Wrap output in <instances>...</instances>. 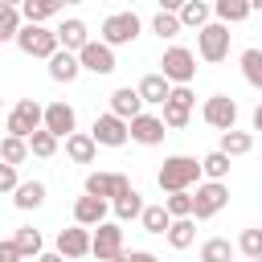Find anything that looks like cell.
<instances>
[{"label": "cell", "mask_w": 262, "mask_h": 262, "mask_svg": "<svg viewBox=\"0 0 262 262\" xmlns=\"http://www.w3.org/2000/svg\"><path fill=\"white\" fill-rule=\"evenodd\" d=\"M139 111H143V98H139L135 86H119V90L111 94V115H119V119H135Z\"/></svg>", "instance_id": "44dd1931"}, {"label": "cell", "mask_w": 262, "mask_h": 262, "mask_svg": "<svg viewBox=\"0 0 262 262\" xmlns=\"http://www.w3.org/2000/svg\"><path fill=\"white\" fill-rule=\"evenodd\" d=\"M246 262H262V254H258V258H246Z\"/></svg>", "instance_id": "7dc6e473"}, {"label": "cell", "mask_w": 262, "mask_h": 262, "mask_svg": "<svg viewBox=\"0 0 262 262\" xmlns=\"http://www.w3.org/2000/svg\"><path fill=\"white\" fill-rule=\"evenodd\" d=\"M164 237H168L172 250H188L196 242V217H172V225L164 229Z\"/></svg>", "instance_id": "7402d4cb"}, {"label": "cell", "mask_w": 262, "mask_h": 262, "mask_svg": "<svg viewBox=\"0 0 262 262\" xmlns=\"http://www.w3.org/2000/svg\"><path fill=\"white\" fill-rule=\"evenodd\" d=\"M229 25H221V20H209V25H201L196 29V57L201 61H209V66H217V61H225L229 57Z\"/></svg>", "instance_id": "277c9868"}, {"label": "cell", "mask_w": 262, "mask_h": 262, "mask_svg": "<svg viewBox=\"0 0 262 262\" xmlns=\"http://www.w3.org/2000/svg\"><path fill=\"white\" fill-rule=\"evenodd\" d=\"M250 123H254V131H262V102L254 106V115H250Z\"/></svg>", "instance_id": "ee69618b"}, {"label": "cell", "mask_w": 262, "mask_h": 262, "mask_svg": "<svg viewBox=\"0 0 262 262\" xmlns=\"http://www.w3.org/2000/svg\"><path fill=\"white\" fill-rule=\"evenodd\" d=\"M201 119H205L213 131H229V127L237 123V102H233L229 94H209L205 106H201Z\"/></svg>", "instance_id": "8fae6325"}, {"label": "cell", "mask_w": 262, "mask_h": 262, "mask_svg": "<svg viewBox=\"0 0 262 262\" xmlns=\"http://www.w3.org/2000/svg\"><path fill=\"white\" fill-rule=\"evenodd\" d=\"M106 213H111V201H102V196L82 192V196L74 201V221H78V225H86V229H94L98 221H106Z\"/></svg>", "instance_id": "9a60e30c"}, {"label": "cell", "mask_w": 262, "mask_h": 262, "mask_svg": "<svg viewBox=\"0 0 262 262\" xmlns=\"http://www.w3.org/2000/svg\"><path fill=\"white\" fill-rule=\"evenodd\" d=\"M0 131H4V127H0Z\"/></svg>", "instance_id": "f5cc1de1"}, {"label": "cell", "mask_w": 262, "mask_h": 262, "mask_svg": "<svg viewBox=\"0 0 262 262\" xmlns=\"http://www.w3.org/2000/svg\"><path fill=\"white\" fill-rule=\"evenodd\" d=\"M12 205H16L20 213L41 209V205H45V180H20V184L12 188Z\"/></svg>", "instance_id": "ffe728a7"}, {"label": "cell", "mask_w": 262, "mask_h": 262, "mask_svg": "<svg viewBox=\"0 0 262 262\" xmlns=\"http://www.w3.org/2000/svg\"><path fill=\"white\" fill-rule=\"evenodd\" d=\"M250 12H262V0H250Z\"/></svg>", "instance_id": "f6af8a7d"}, {"label": "cell", "mask_w": 262, "mask_h": 262, "mask_svg": "<svg viewBox=\"0 0 262 262\" xmlns=\"http://www.w3.org/2000/svg\"><path fill=\"white\" fill-rule=\"evenodd\" d=\"M20 184V172H16V164H4L0 160V192H12Z\"/></svg>", "instance_id": "f35d334b"}, {"label": "cell", "mask_w": 262, "mask_h": 262, "mask_svg": "<svg viewBox=\"0 0 262 262\" xmlns=\"http://www.w3.org/2000/svg\"><path fill=\"white\" fill-rule=\"evenodd\" d=\"M78 61H82V70H90V74H98V78H106V74H115V70H119L115 49H111L106 41H94V37L78 49Z\"/></svg>", "instance_id": "30bf717a"}, {"label": "cell", "mask_w": 262, "mask_h": 262, "mask_svg": "<svg viewBox=\"0 0 262 262\" xmlns=\"http://www.w3.org/2000/svg\"><path fill=\"white\" fill-rule=\"evenodd\" d=\"M156 4H160L164 12H180V4H184V0H156Z\"/></svg>", "instance_id": "7bdbcfd3"}, {"label": "cell", "mask_w": 262, "mask_h": 262, "mask_svg": "<svg viewBox=\"0 0 262 262\" xmlns=\"http://www.w3.org/2000/svg\"><path fill=\"white\" fill-rule=\"evenodd\" d=\"M196 180H201V160H192V156H168V160L160 164V172H156V184H160L164 192L192 188Z\"/></svg>", "instance_id": "6da1fadb"}, {"label": "cell", "mask_w": 262, "mask_h": 262, "mask_svg": "<svg viewBox=\"0 0 262 262\" xmlns=\"http://www.w3.org/2000/svg\"><path fill=\"white\" fill-rule=\"evenodd\" d=\"M250 16V0H213V20L221 25H242Z\"/></svg>", "instance_id": "484cf974"}, {"label": "cell", "mask_w": 262, "mask_h": 262, "mask_svg": "<svg viewBox=\"0 0 262 262\" xmlns=\"http://www.w3.org/2000/svg\"><path fill=\"white\" fill-rule=\"evenodd\" d=\"M90 135H94V143L98 147H123L127 143V119H119V115H98L94 119V127H90Z\"/></svg>", "instance_id": "5bb4252c"}, {"label": "cell", "mask_w": 262, "mask_h": 262, "mask_svg": "<svg viewBox=\"0 0 262 262\" xmlns=\"http://www.w3.org/2000/svg\"><path fill=\"white\" fill-rule=\"evenodd\" d=\"M57 254L66 258V262H82L86 254H90V229L86 225H70V229H57Z\"/></svg>", "instance_id": "4fadbf2b"}, {"label": "cell", "mask_w": 262, "mask_h": 262, "mask_svg": "<svg viewBox=\"0 0 262 262\" xmlns=\"http://www.w3.org/2000/svg\"><path fill=\"white\" fill-rule=\"evenodd\" d=\"M61 8H66V0H20V16H25V20H33V25L53 20Z\"/></svg>", "instance_id": "603a6c76"}, {"label": "cell", "mask_w": 262, "mask_h": 262, "mask_svg": "<svg viewBox=\"0 0 262 262\" xmlns=\"http://www.w3.org/2000/svg\"><path fill=\"white\" fill-rule=\"evenodd\" d=\"M16 49H20L25 57H41V61H49L61 45H57V33H53V29L25 20V25H20V33H16Z\"/></svg>", "instance_id": "3957f363"}, {"label": "cell", "mask_w": 262, "mask_h": 262, "mask_svg": "<svg viewBox=\"0 0 262 262\" xmlns=\"http://www.w3.org/2000/svg\"><path fill=\"white\" fill-rule=\"evenodd\" d=\"M33 262H66V258H61V254H57V250H41V254H37V258H33Z\"/></svg>", "instance_id": "b9f144b4"}, {"label": "cell", "mask_w": 262, "mask_h": 262, "mask_svg": "<svg viewBox=\"0 0 262 262\" xmlns=\"http://www.w3.org/2000/svg\"><path fill=\"white\" fill-rule=\"evenodd\" d=\"M180 29H184V25H180V16H176V12H164V8H160V12L151 16V33H156L160 41H172Z\"/></svg>", "instance_id": "d6a6232c"}, {"label": "cell", "mask_w": 262, "mask_h": 262, "mask_svg": "<svg viewBox=\"0 0 262 262\" xmlns=\"http://www.w3.org/2000/svg\"><path fill=\"white\" fill-rule=\"evenodd\" d=\"M53 33H57V45H61V49H70V53H78V49L90 41V25H86L82 16H66Z\"/></svg>", "instance_id": "2e32d148"}, {"label": "cell", "mask_w": 262, "mask_h": 262, "mask_svg": "<svg viewBox=\"0 0 262 262\" xmlns=\"http://www.w3.org/2000/svg\"><path fill=\"white\" fill-rule=\"evenodd\" d=\"M0 160L20 168V164L29 160V139H20V135H8V131H4V135H0Z\"/></svg>", "instance_id": "f1b7e54d"}, {"label": "cell", "mask_w": 262, "mask_h": 262, "mask_svg": "<svg viewBox=\"0 0 262 262\" xmlns=\"http://www.w3.org/2000/svg\"><path fill=\"white\" fill-rule=\"evenodd\" d=\"M139 225H143L147 233H164V229L172 225V217H168L164 201H160V205H143V213H139Z\"/></svg>", "instance_id": "1f68e13d"}, {"label": "cell", "mask_w": 262, "mask_h": 262, "mask_svg": "<svg viewBox=\"0 0 262 262\" xmlns=\"http://www.w3.org/2000/svg\"><path fill=\"white\" fill-rule=\"evenodd\" d=\"M221 151H225L229 160H237V156H250V151H254V135H250V131H237V127H229V131H221Z\"/></svg>", "instance_id": "d4e9b609"}, {"label": "cell", "mask_w": 262, "mask_h": 262, "mask_svg": "<svg viewBox=\"0 0 262 262\" xmlns=\"http://www.w3.org/2000/svg\"><path fill=\"white\" fill-rule=\"evenodd\" d=\"M225 205H229V184L225 180H196V192H192V217L196 221L217 217Z\"/></svg>", "instance_id": "5b68a950"}, {"label": "cell", "mask_w": 262, "mask_h": 262, "mask_svg": "<svg viewBox=\"0 0 262 262\" xmlns=\"http://www.w3.org/2000/svg\"><path fill=\"white\" fill-rule=\"evenodd\" d=\"M0 4H12V8H20V0H0Z\"/></svg>", "instance_id": "bcb514c9"}, {"label": "cell", "mask_w": 262, "mask_h": 262, "mask_svg": "<svg viewBox=\"0 0 262 262\" xmlns=\"http://www.w3.org/2000/svg\"><path fill=\"white\" fill-rule=\"evenodd\" d=\"M164 135H168V127H164V119H160V115L139 111L135 119H127V139H131V143H139V147H160V143H164Z\"/></svg>", "instance_id": "ba28073f"}, {"label": "cell", "mask_w": 262, "mask_h": 262, "mask_svg": "<svg viewBox=\"0 0 262 262\" xmlns=\"http://www.w3.org/2000/svg\"><path fill=\"white\" fill-rule=\"evenodd\" d=\"M229 258H233L229 237H209V242L201 246V262H229Z\"/></svg>", "instance_id": "8d00e7d4"}, {"label": "cell", "mask_w": 262, "mask_h": 262, "mask_svg": "<svg viewBox=\"0 0 262 262\" xmlns=\"http://www.w3.org/2000/svg\"><path fill=\"white\" fill-rule=\"evenodd\" d=\"M176 16H180V25H184V29H201V25H209V20H213V4H209V0H184Z\"/></svg>", "instance_id": "cb8c5ba5"}, {"label": "cell", "mask_w": 262, "mask_h": 262, "mask_svg": "<svg viewBox=\"0 0 262 262\" xmlns=\"http://www.w3.org/2000/svg\"><path fill=\"white\" fill-rule=\"evenodd\" d=\"M41 127H45V131H53L57 139H66L70 131H78V111H74V106H70L66 98H57V102H45Z\"/></svg>", "instance_id": "7c38bea8"}, {"label": "cell", "mask_w": 262, "mask_h": 262, "mask_svg": "<svg viewBox=\"0 0 262 262\" xmlns=\"http://www.w3.org/2000/svg\"><path fill=\"white\" fill-rule=\"evenodd\" d=\"M160 74L172 82V86H188L196 78V53L184 49V45H168L164 57H160Z\"/></svg>", "instance_id": "8992f818"}, {"label": "cell", "mask_w": 262, "mask_h": 262, "mask_svg": "<svg viewBox=\"0 0 262 262\" xmlns=\"http://www.w3.org/2000/svg\"><path fill=\"white\" fill-rule=\"evenodd\" d=\"M66 4H86V0H66Z\"/></svg>", "instance_id": "c3c4849f"}, {"label": "cell", "mask_w": 262, "mask_h": 262, "mask_svg": "<svg viewBox=\"0 0 262 262\" xmlns=\"http://www.w3.org/2000/svg\"><path fill=\"white\" fill-rule=\"evenodd\" d=\"M164 209H168V217H192V188L168 192L164 196Z\"/></svg>", "instance_id": "d590c367"}, {"label": "cell", "mask_w": 262, "mask_h": 262, "mask_svg": "<svg viewBox=\"0 0 262 262\" xmlns=\"http://www.w3.org/2000/svg\"><path fill=\"white\" fill-rule=\"evenodd\" d=\"M0 106H4V98H0Z\"/></svg>", "instance_id": "f907efd6"}, {"label": "cell", "mask_w": 262, "mask_h": 262, "mask_svg": "<svg viewBox=\"0 0 262 262\" xmlns=\"http://www.w3.org/2000/svg\"><path fill=\"white\" fill-rule=\"evenodd\" d=\"M139 98H143V106H164V98H168V90H172V82L156 70V74H143L139 78Z\"/></svg>", "instance_id": "d6986e66"}, {"label": "cell", "mask_w": 262, "mask_h": 262, "mask_svg": "<svg viewBox=\"0 0 262 262\" xmlns=\"http://www.w3.org/2000/svg\"><path fill=\"white\" fill-rule=\"evenodd\" d=\"M201 176L205 180H225L229 176V156L217 147V151H209V156H201Z\"/></svg>", "instance_id": "4dcf8cb0"}, {"label": "cell", "mask_w": 262, "mask_h": 262, "mask_svg": "<svg viewBox=\"0 0 262 262\" xmlns=\"http://www.w3.org/2000/svg\"><path fill=\"white\" fill-rule=\"evenodd\" d=\"M78 74H82V61H78V53H70V49H57L53 57H49V78L53 82H78Z\"/></svg>", "instance_id": "ac0fdd59"}, {"label": "cell", "mask_w": 262, "mask_h": 262, "mask_svg": "<svg viewBox=\"0 0 262 262\" xmlns=\"http://www.w3.org/2000/svg\"><path fill=\"white\" fill-rule=\"evenodd\" d=\"M41 115H45V106H41L37 98H16V102L8 106V115H4V131L29 139V135L41 127Z\"/></svg>", "instance_id": "52a82bcc"}, {"label": "cell", "mask_w": 262, "mask_h": 262, "mask_svg": "<svg viewBox=\"0 0 262 262\" xmlns=\"http://www.w3.org/2000/svg\"><path fill=\"white\" fill-rule=\"evenodd\" d=\"M66 160L70 164H94L98 160V143L90 131H70L66 135Z\"/></svg>", "instance_id": "e0dca14e"}, {"label": "cell", "mask_w": 262, "mask_h": 262, "mask_svg": "<svg viewBox=\"0 0 262 262\" xmlns=\"http://www.w3.org/2000/svg\"><path fill=\"white\" fill-rule=\"evenodd\" d=\"M131 4H139V0H131Z\"/></svg>", "instance_id": "816d5d0a"}, {"label": "cell", "mask_w": 262, "mask_h": 262, "mask_svg": "<svg viewBox=\"0 0 262 262\" xmlns=\"http://www.w3.org/2000/svg\"><path fill=\"white\" fill-rule=\"evenodd\" d=\"M242 78L254 86V90H262V49L258 45H250V49H242Z\"/></svg>", "instance_id": "f546056e"}, {"label": "cell", "mask_w": 262, "mask_h": 262, "mask_svg": "<svg viewBox=\"0 0 262 262\" xmlns=\"http://www.w3.org/2000/svg\"><path fill=\"white\" fill-rule=\"evenodd\" d=\"M258 237H262V225H258Z\"/></svg>", "instance_id": "681fc988"}, {"label": "cell", "mask_w": 262, "mask_h": 262, "mask_svg": "<svg viewBox=\"0 0 262 262\" xmlns=\"http://www.w3.org/2000/svg\"><path fill=\"white\" fill-rule=\"evenodd\" d=\"M119 250H123V225L119 221H98L90 229V254L98 262H111Z\"/></svg>", "instance_id": "9c48e42d"}, {"label": "cell", "mask_w": 262, "mask_h": 262, "mask_svg": "<svg viewBox=\"0 0 262 262\" xmlns=\"http://www.w3.org/2000/svg\"><path fill=\"white\" fill-rule=\"evenodd\" d=\"M0 262H25V254L12 237H0Z\"/></svg>", "instance_id": "ab89813d"}, {"label": "cell", "mask_w": 262, "mask_h": 262, "mask_svg": "<svg viewBox=\"0 0 262 262\" xmlns=\"http://www.w3.org/2000/svg\"><path fill=\"white\" fill-rule=\"evenodd\" d=\"M57 135L53 131H45V127H37L33 135H29V156H37V160H53L57 156Z\"/></svg>", "instance_id": "83f0119b"}, {"label": "cell", "mask_w": 262, "mask_h": 262, "mask_svg": "<svg viewBox=\"0 0 262 262\" xmlns=\"http://www.w3.org/2000/svg\"><path fill=\"white\" fill-rule=\"evenodd\" d=\"M139 33H143V20L135 16V8H123V12H111V16L102 20L98 41H106L111 49H119V45H131Z\"/></svg>", "instance_id": "7a4b0ae2"}, {"label": "cell", "mask_w": 262, "mask_h": 262, "mask_svg": "<svg viewBox=\"0 0 262 262\" xmlns=\"http://www.w3.org/2000/svg\"><path fill=\"white\" fill-rule=\"evenodd\" d=\"M12 242L20 246V254H25V258H37V254L45 250V242H41V233H37L33 225H20V229L12 233Z\"/></svg>", "instance_id": "836d02e7"}, {"label": "cell", "mask_w": 262, "mask_h": 262, "mask_svg": "<svg viewBox=\"0 0 262 262\" xmlns=\"http://www.w3.org/2000/svg\"><path fill=\"white\" fill-rule=\"evenodd\" d=\"M111 209H115V221H119V225H123V221H139V213H143V196L131 188V192L115 196V201H111Z\"/></svg>", "instance_id": "4316f807"}, {"label": "cell", "mask_w": 262, "mask_h": 262, "mask_svg": "<svg viewBox=\"0 0 262 262\" xmlns=\"http://www.w3.org/2000/svg\"><path fill=\"white\" fill-rule=\"evenodd\" d=\"M20 25H25L20 8H12V4H0V41H16Z\"/></svg>", "instance_id": "e575fe53"}, {"label": "cell", "mask_w": 262, "mask_h": 262, "mask_svg": "<svg viewBox=\"0 0 262 262\" xmlns=\"http://www.w3.org/2000/svg\"><path fill=\"white\" fill-rule=\"evenodd\" d=\"M127 262H160L151 250H127Z\"/></svg>", "instance_id": "60d3db41"}, {"label": "cell", "mask_w": 262, "mask_h": 262, "mask_svg": "<svg viewBox=\"0 0 262 262\" xmlns=\"http://www.w3.org/2000/svg\"><path fill=\"white\" fill-rule=\"evenodd\" d=\"M237 250H242L246 258H258V254H262V237H258V229H246V233L237 237Z\"/></svg>", "instance_id": "74e56055"}]
</instances>
